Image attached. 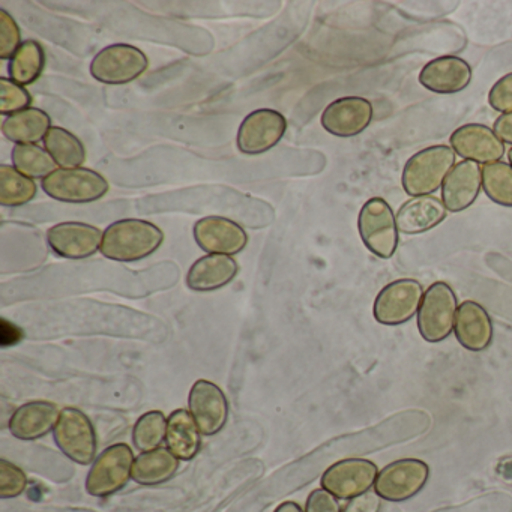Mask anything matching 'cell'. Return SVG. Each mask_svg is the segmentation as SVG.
Wrapping results in <instances>:
<instances>
[{
	"label": "cell",
	"mask_w": 512,
	"mask_h": 512,
	"mask_svg": "<svg viewBox=\"0 0 512 512\" xmlns=\"http://www.w3.org/2000/svg\"><path fill=\"white\" fill-rule=\"evenodd\" d=\"M358 230L365 247L380 259H391L398 247V227L394 211L382 197H373L362 206Z\"/></svg>",
	"instance_id": "277c9868"
},
{
	"label": "cell",
	"mask_w": 512,
	"mask_h": 512,
	"mask_svg": "<svg viewBox=\"0 0 512 512\" xmlns=\"http://www.w3.org/2000/svg\"><path fill=\"white\" fill-rule=\"evenodd\" d=\"M458 302L454 290L443 281L431 284L418 311V329L428 343H440L454 331Z\"/></svg>",
	"instance_id": "3957f363"
},
{
	"label": "cell",
	"mask_w": 512,
	"mask_h": 512,
	"mask_svg": "<svg viewBox=\"0 0 512 512\" xmlns=\"http://www.w3.org/2000/svg\"><path fill=\"white\" fill-rule=\"evenodd\" d=\"M451 148L464 161L476 164H493L505 155V143L491 128L482 124H466L457 128L449 137Z\"/></svg>",
	"instance_id": "5bb4252c"
},
{
	"label": "cell",
	"mask_w": 512,
	"mask_h": 512,
	"mask_svg": "<svg viewBox=\"0 0 512 512\" xmlns=\"http://www.w3.org/2000/svg\"><path fill=\"white\" fill-rule=\"evenodd\" d=\"M455 152L451 146L436 145L416 152L407 160L401 184L409 196H430L445 184L455 166Z\"/></svg>",
	"instance_id": "7a4b0ae2"
},
{
	"label": "cell",
	"mask_w": 512,
	"mask_h": 512,
	"mask_svg": "<svg viewBox=\"0 0 512 512\" xmlns=\"http://www.w3.org/2000/svg\"><path fill=\"white\" fill-rule=\"evenodd\" d=\"M62 410L49 401L23 404L10 419V431L16 439L37 440L55 430Z\"/></svg>",
	"instance_id": "44dd1931"
},
{
	"label": "cell",
	"mask_w": 512,
	"mask_h": 512,
	"mask_svg": "<svg viewBox=\"0 0 512 512\" xmlns=\"http://www.w3.org/2000/svg\"><path fill=\"white\" fill-rule=\"evenodd\" d=\"M28 487V476L16 464L2 458L0 460V497L13 499L20 496Z\"/></svg>",
	"instance_id": "836d02e7"
},
{
	"label": "cell",
	"mask_w": 512,
	"mask_h": 512,
	"mask_svg": "<svg viewBox=\"0 0 512 512\" xmlns=\"http://www.w3.org/2000/svg\"><path fill=\"white\" fill-rule=\"evenodd\" d=\"M305 512H343L337 497L332 496L325 488H317L308 496Z\"/></svg>",
	"instance_id": "8d00e7d4"
},
{
	"label": "cell",
	"mask_w": 512,
	"mask_h": 512,
	"mask_svg": "<svg viewBox=\"0 0 512 512\" xmlns=\"http://www.w3.org/2000/svg\"><path fill=\"white\" fill-rule=\"evenodd\" d=\"M188 407L203 436H215L226 427L229 401L220 386L209 380H197L188 397Z\"/></svg>",
	"instance_id": "4fadbf2b"
},
{
	"label": "cell",
	"mask_w": 512,
	"mask_h": 512,
	"mask_svg": "<svg viewBox=\"0 0 512 512\" xmlns=\"http://www.w3.org/2000/svg\"><path fill=\"white\" fill-rule=\"evenodd\" d=\"M424 293L422 284L412 278L392 281L380 290L374 301V319L386 326L409 322L418 314Z\"/></svg>",
	"instance_id": "9c48e42d"
},
{
	"label": "cell",
	"mask_w": 512,
	"mask_h": 512,
	"mask_svg": "<svg viewBox=\"0 0 512 512\" xmlns=\"http://www.w3.org/2000/svg\"><path fill=\"white\" fill-rule=\"evenodd\" d=\"M493 131L503 143L512 145V112L499 116V118L494 121Z\"/></svg>",
	"instance_id": "f35d334b"
},
{
	"label": "cell",
	"mask_w": 512,
	"mask_h": 512,
	"mask_svg": "<svg viewBox=\"0 0 512 512\" xmlns=\"http://www.w3.org/2000/svg\"><path fill=\"white\" fill-rule=\"evenodd\" d=\"M446 212L448 209L439 197H412L395 214L398 232L403 235H419V233L428 232L445 220Z\"/></svg>",
	"instance_id": "7402d4cb"
},
{
	"label": "cell",
	"mask_w": 512,
	"mask_h": 512,
	"mask_svg": "<svg viewBox=\"0 0 512 512\" xmlns=\"http://www.w3.org/2000/svg\"><path fill=\"white\" fill-rule=\"evenodd\" d=\"M44 193L58 202L92 203L109 193V182L91 169H58L43 179Z\"/></svg>",
	"instance_id": "8992f818"
},
{
	"label": "cell",
	"mask_w": 512,
	"mask_h": 512,
	"mask_svg": "<svg viewBox=\"0 0 512 512\" xmlns=\"http://www.w3.org/2000/svg\"><path fill=\"white\" fill-rule=\"evenodd\" d=\"M508 160H509V164H511L512 166V148L509 149V152H508Z\"/></svg>",
	"instance_id": "60d3db41"
},
{
	"label": "cell",
	"mask_w": 512,
	"mask_h": 512,
	"mask_svg": "<svg viewBox=\"0 0 512 512\" xmlns=\"http://www.w3.org/2000/svg\"><path fill=\"white\" fill-rule=\"evenodd\" d=\"M167 418L160 410H151L137 419L133 428V443L140 452L154 451L166 440Z\"/></svg>",
	"instance_id": "1f68e13d"
},
{
	"label": "cell",
	"mask_w": 512,
	"mask_h": 512,
	"mask_svg": "<svg viewBox=\"0 0 512 512\" xmlns=\"http://www.w3.org/2000/svg\"><path fill=\"white\" fill-rule=\"evenodd\" d=\"M133 449L127 443H116L98 455L86 478V491L91 496L107 497L121 490L133 478Z\"/></svg>",
	"instance_id": "5b68a950"
},
{
	"label": "cell",
	"mask_w": 512,
	"mask_h": 512,
	"mask_svg": "<svg viewBox=\"0 0 512 512\" xmlns=\"http://www.w3.org/2000/svg\"><path fill=\"white\" fill-rule=\"evenodd\" d=\"M31 94L26 91L25 86L13 82V80L0 79V113L2 115H13L28 109L31 104Z\"/></svg>",
	"instance_id": "d6a6232c"
},
{
	"label": "cell",
	"mask_w": 512,
	"mask_h": 512,
	"mask_svg": "<svg viewBox=\"0 0 512 512\" xmlns=\"http://www.w3.org/2000/svg\"><path fill=\"white\" fill-rule=\"evenodd\" d=\"M164 241L160 227L145 220L115 221L103 233L101 254L115 262H139L152 256Z\"/></svg>",
	"instance_id": "6da1fadb"
},
{
	"label": "cell",
	"mask_w": 512,
	"mask_h": 512,
	"mask_svg": "<svg viewBox=\"0 0 512 512\" xmlns=\"http://www.w3.org/2000/svg\"><path fill=\"white\" fill-rule=\"evenodd\" d=\"M22 34L13 16L7 10H0V58L10 59L22 46Z\"/></svg>",
	"instance_id": "e575fe53"
},
{
	"label": "cell",
	"mask_w": 512,
	"mask_h": 512,
	"mask_svg": "<svg viewBox=\"0 0 512 512\" xmlns=\"http://www.w3.org/2000/svg\"><path fill=\"white\" fill-rule=\"evenodd\" d=\"M179 458L169 448L142 452L134 461L133 479L140 485H160L178 472Z\"/></svg>",
	"instance_id": "484cf974"
},
{
	"label": "cell",
	"mask_w": 512,
	"mask_h": 512,
	"mask_svg": "<svg viewBox=\"0 0 512 512\" xmlns=\"http://www.w3.org/2000/svg\"><path fill=\"white\" fill-rule=\"evenodd\" d=\"M49 247L59 257L71 260L88 259L101 250L103 233L86 223H59L47 232Z\"/></svg>",
	"instance_id": "9a60e30c"
},
{
	"label": "cell",
	"mask_w": 512,
	"mask_h": 512,
	"mask_svg": "<svg viewBox=\"0 0 512 512\" xmlns=\"http://www.w3.org/2000/svg\"><path fill=\"white\" fill-rule=\"evenodd\" d=\"M286 128V118L277 110H256L239 127L238 149L245 155L265 154L280 143Z\"/></svg>",
	"instance_id": "7c38bea8"
},
{
	"label": "cell",
	"mask_w": 512,
	"mask_h": 512,
	"mask_svg": "<svg viewBox=\"0 0 512 512\" xmlns=\"http://www.w3.org/2000/svg\"><path fill=\"white\" fill-rule=\"evenodd\" d=\"M194 239L209 254L235 256L248 244L245 230L235 221L224 217H205L194 224Z\"/></svg>",
	"instance_id": "e0dca14e"
},
{
	"label": "cell",
	"mask_w": 512,
	"mask_h": 512,
	"mask_svg": "<svg viewBox=\"0 0 512 512\" xmlns=\"http://www.w3.org/2000/svg\"><path fill=\"white\" fill-rule=\"evenodd\" d=\"M11 158H13L14 167L22 175L31 179L47 178L56 172V166H58L52 155L38 145H17L13 149Z\"/></svg>",
	"instance_id": "f546056e"
},
{
	"label": "cell",
	"mask_w": 512,
	"mask_h": 512,
	"mask_svg": "<svg viewBox=\"0 0 512 512\" xmlns=\"http://www.w3.org/2000/svg\"><path fill=\"white\" fill-rule=\"evenodd\" d=\"M428 476L430 469L427 463L416 458H403L380 470L374 490L389 502H404L425 487Z\"/></svg>",
	"instance_id": "30bf717a"
},
{
	"label": "cell",
	"mask_w": 512,
	"mask_h": 512,
	"mask_svg": "<svg viewBox=\"0 0 512 512\" xmlns=\"http://www.w3.org/2000/svg\"><path fill=\"white\" fill-rule=\"evenodd\" d=\"M44 148L61 169H80L86 161L83 143L70 131L61 127L50 128L44 139Z\"/></svg>",
	"instance_id": "4316f807"
},
{
	"label": "cell",
	"mask_w": 512,
	"mask_h": 512,
	"mask_svg": "<svg viewBox=\"0 0 512 512\" xmlns=\"http://www.w3.org/2000/svg\"><path fill=\"white\" fill-rule=\"evenodd\" d=\"M382 497L376 491H367L361 496L353 497L344 506L343 512H379L382 506Z\"/></svg>",
	"instance_id": "74e56055"
},
{
	"label": "cell",
	"mask_w": 512,
	"mask_h": 512,
	"mask_svg": "<svg viewBox=\"0 0 512 512\" xmlns=\"http://www.w3.org/2000/svg\"><path fill=\"white\" fill-rule=\"evenodd\" d=\"M377 466L365 458H346L332 464L322 476V487L337 499H353L376 484Z\"/></svg>",
	"instance_id": "8fae6325"
},
{
	"label": "cell",
	"mask_w": 512,
	"mask_h": 512,
	"mask_svg": "<svg viewBox=\"0 0 512 512\" xmlns=\"http://www.w3.org/2000/svg\"><path fill=\"white\" fill-rule=\"evenodd\" d=\"M238 271L232 256L209 254L193 263L187 274V286L194 292H215L232 283Z\"/></svg>",
	"instance_id": "603a6c76"
},
{
	"label": "cell",
	"mask_w": 512,
	"mask_h": 512,
	"mask_svg": "<svg viewBox=\"0 0 512 512\" xmlns=\"http://www.w3.org/2000/svg\"><path fill=\"white\" fill-rule=\"evenodd\" d=\"M482 188V169L473 161H461L445 179L442 202L452 214L466 211L478 199Z\"/></svg>",
	"instance_id": "d6986e66"
},
{
	"label": "cell",
	"mask_w": 512,
	"mask_h": 512,
	"mask_svg": "<svg viewBox=\"0 0 512 512\" xmlns=\"http://www.w3.org/2000/svg\"><path fill=\"white\" fill-rule=\"evenodd\" d=\"M46 65V53L37 41L28 40L22 43L16 55L11 58V80L22 86L32 85L40 79Z\"/></svg>",
	"instance_id": "83f0119b"
},
{
	"label": "cell",
	"mask_w": 512,
	"mask_h": 512,
	"mask_svg": "<svg viewBox=\"0 0 512 512\" xmlns=\"http://www.w3.org/2000/svg\"><path fill=\"white\" fill-rule=\"evenodd\" d=\"M148 58L130 44H113L101 50L91 62V74L106 85H127L148 70Z\"/></svg>",
	"instance_id": "ba28073f"
},
{
	"label": "cell",
	"mask_w": 512,
	"mask_h": 512,
	"mask_svg": "<svg viewBox=\"0 0 512 512\" xmlns=\"http://www.w3.org/2000/svg\"><path fill=\"white\" fill-rule=\"evenodd\" d=\"M56 445L76 463H94L97 455V434L91 419L76 407H65L53 430Z\"/></svg>",
	"instance_id": "52a82bcc"
},
{
	"label": "cell",
	"mask_w": 512,
	"mask_h": 512,
	"mask_svg": "<svg viewBox=\"0 0 512 512\" xmlns=\"http://www.w3.org/2000/svg\"><path fill=\"white\" fill-rule=\"evenodd\" d=\"M167 448L182 461H190L199 454L202 433L190 410L178 409L167 419Z\"/></svg>",
	"instance_id": "cb8c5ba5"
},
{
	"label": "cell",
	"mask_w": 512,
	"mask_h": 512,
	"mask_svg": "<svg viewBox=\"0 0 512 512\" xmlns=\"http://www.w3.org/2000/svg\"><path fill=\"white\" fill-rule=\"evenodd\" d=\"M274 512H304V509L296 502H283Z\"/></svg>",
	"instance_id": "ab89813d"
},
{
	"label": "cell",
	"mask_w": 512,
	"mask_h": 512,
	"mask_svg": "<svg viewBox=\"0 0 512 512\" xmlns=\"http://www.w3.org/2000/svg\"><path fill=\"white\" fill-rule=\"evenodd\" d=\"M373 121V104L362 97H344L332 101L322 113V127L332 136H358Z\"/></svg>",
	"instance_id": "2e32d148"
},
{
	"label": "cell",
	"mask_w": 512,
	"mask_h": 512,
	"mask_svg": "<svg viewBox=\"0 0 512 512\" xmlns=\"http://www.w3.org/2000/svg\"><path fill=\"white\" fill-rule=\"evenodd\" d=\"M455 337L464 349L482 352L493 340V322L484 307L475 301L458 305L454 326Z\"/></svg>",
	"instance_id": "ffe728a7"
},
{
	"label": "cell",
	"mask_w": 512,
	"mask_h": 512,
	"mask_svg": "<svg viewBox=\"0 0 512 512\" xmlns=\"http://www.w3.org/2000/svg\"><path fill=\"white\" fill-rule=\"evenodd\" d=\"M488 104L491 109L502 115L512 112V73L506 74L494 83L488 92Z\"/></svg>",
	"instance_id": "d590c367"
},
{
	"label": "cell",
	"mask_w": 512,
	"mask_h": 512,
	"mask_svg": "<svg viewBox=\"0 0 512 512\" xmlns=\"http://www.w3.org/2000/svg\"><path fill=\"white\" fill-rule=\"evenodd\" d=\"M52 119L44 110L28 107L22 112L13 113L2 124V133L17 145H35L46 139Z\"/></svg>",
	"instance_id": "d4e9b609"
},
{
	"label": "cell",
	"mask_w": 512,
	"mask_h": 512,
	"mask_svg": "<svg viewBox=\"0 0 512 512\" xmlns=\"http://www.w3.org/2000/svg\"><path fill=\"white\" fill-rule=\"evenodd\" d=\"M472 82V68L458 56H440L428 62L419 83L433 94L452 95L463 92Z\"/></svg>",
	"instance_id": "ac0fdd59"
},
{
	"label": "cell",
	"mask_w": 512,
	"mask_h": 512,
	"mask_svg": "<svg viewBox=\"0 0 512 512\" xmlns=\"http://www.w3.org/2000/svg\"><path fill=\"white\" fill-rule=\"evenodd\" d=\"M37 196L34 179L22 175L16 167H0V203L8 208L26 205Z\"/></svg>",
	"instance_id": "f1b7e54d"
},
{
	"label": "cell",
	"mask_w": 512,
	"mask_h": 512,
	"mask_svg": "<svg viewBox=\"0 0 512 512\" xmlns=\"http://www.w3.org/2000/svg\"><path fill=\"white\" fill-rule=\"evenodd\" d=\"M482 188L491 202L512 208V166L503 161L482 167Z\"/></svg>",
	"instance_id": "4dcf8cb0"
}]
</instances>
